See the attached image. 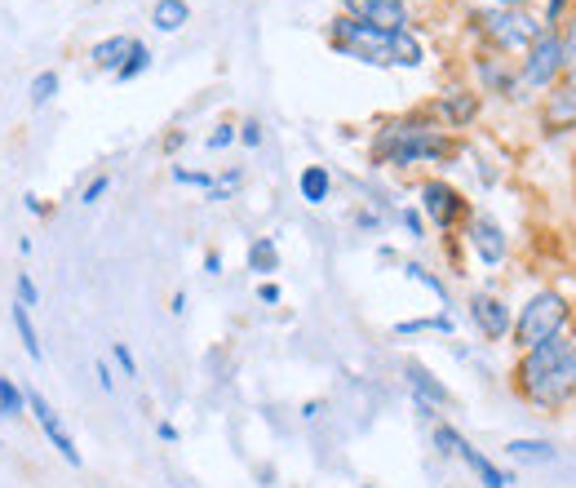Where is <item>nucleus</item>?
Masks as SVG:
<instances>
[{"label": "nucleus", "mask_w": 576, "mask_h": 488, "mask_svg": "<svg viewBox=\"0 0 576 488\" xmlns=\"http://www.w3.org/2000/svg\"><path fill=\"white\" fill-rule=\"evenodd\" d=\"M333 45L346 59H360V63H373V67H391V63L395 67H422V45L408 32H382V28L360 23V19H338Z\"/></svg>", "instance_id": "obj_2"}, {"label": "nucleus", "mask_w": 576, "mask_h": 488, "mask_svg": "<svg viewBox=\"0 0 576 488\" xmlns=\"http://www.w3.org/2000/svg\"><path fill=\"white\" fill-rule=\"evenodd\" d=\"M519 386L532 404L541 409H558L572 400L576 391V342L572 338H545L541 347L523 351V364H519Z\"/></svg>", "instance_id": "obj_1"}, {"label": "nucleus", "mask_w": 576, "mask_h": 488, "mask_svg": "<svg viewBox=\"0 0 576 488\" xmlns=\"http://www.w3.org/2000/svg\"><path fill=\"white\" fill-rule=\"evenodd\" d=\"M173 178H178V182H191V187H213V178H209V173H195V169H173Z\"/></svg>", "instance_id": "obj_30"}, {"label": "nucleus", "mask_w": 576, "mask_h": 488, "mask_svg": "<svg viewBox=\"0 0 576 488\" xmlns=\"http://www.w3.org/2000/svg\"><path fill=\"white\" fill-rule=\"evenodd\" d=\"M452 151L448 138H439L435 129L426 125H391L382 138H377V156L391 160V165H417V160H444Z\"/></svg>", "instance_id": "obj_3"}, {"label": "nucleus", "mask_w": 576, "mask_h": 488, "mask_svg": "<svg viewBox=\"0 0 576 488\" xmlns=\"http://www.w3.org/2000/svg\"><path fill=\"white\" fill-rule=\"evenodd\" d=\"M107 187H111V178H107V173H103V178H94V182H89V187H85V195H81V200H85V204H98V200H103V195H107Z\"/></svg>", "instance_id": "obj_29"}, {"label": "nucleus", "mask_w": 576, "mask_h": 488, "mask_svg": "<svg viewBox=\"0 0 576 488\" xmlns=\"http://www.w3.org/2000/svg\"><path fill=\"white\" fill-rule=\"evenodd\" d=\"M444 112H448V120H452V125H466V120H474L479 103H474V94H457V98H448V103H444Z\"/></svg>", "instance_id": "obj_21"}, {"label": "nucleus", "mask_w": 576, "mask_h": 488, "mask_svg": "<svg viewBox=\"0 0 576 488\" xmlns=\"http://www.w3.org/2000/svg\"><path fill=\"white\" fill-rule=\"evenodd\" d=\"M563 67H576V19H567V32H563Z\"/></svg>", "instance_id": "obj_28"}, {"label": "nucleus", "mask_w": 576, "mask_h": 488, "mask_svg": "<svg viewBox=\"0 0 576 488\" xmlns=\"http://www.w3.org/2000/svg\"><path fill=\"white\" fill-rule=\"evenodd\" d=\"M14 285H19V303H23V307H36V303H41V294H36V280H32L28 272H19V280H14Z\"/></svg>", "instance_id": "obj_27"}, {"label": "nucleus", "mask_w": 576, "mask_h": 488, "mask_svg": "<svg viewBox=\"0 0 576 488\" xmlns=\"http://www.w3.org/2000/svg\"><path fill=\"white\" fill-rule=\"evenodd\" d=\"M563 325H567V303H563L554 289H545V294H536V298L519 311V320H514V342H519L523 351H532V347H541L545 338H558Z\"/></svg>", "instance_id": "obj_4"}, {"label": "nucleus", "mask_w": 576, "mask_h": 488, "mask_svg": "<svg viewBox=\"0 0 576 488\" xmlns=\"http://www.w3.org/2000/svg\"><path fill=\"white\" fill-rule=\"evenodd\" d=\"M239 138H244V142H248V147H257V142H262V125H257V120H248V125H244V134H239Z\"/></svg>", "instance_id": "obj_33"}, {"label": "nucleus", "mask_w": 576, "mask_h": 488, "mask_svg": "<svg viewBox=\"0 0 576 488\" xmlns=\"http://www.w3.org/2000/svg\"><path fill=\"white\" fill-rule=\"evenodd\" d=\"M257 294H262V303H279V285H262Z\"/></svg>", "instance_id": "obj_34"}, {"label": "nucleus", "mask_w": 576, "mask_h": 488, "mask_svg": "<svg viewBox=\"0 0 576 488\" xmlns=\"http://www.w3.org/2000/svg\"><path fill=\"white\" fill-rule=\"evenodd\" d=\"M422 329H439V333H452V320H448V316H435V320H408V325H399L395 333H422Z\"/></svg>", "instance_id": "obj_24"}, {"label": "nucleus", "mask_w": 576, "mask_h": 488, "mask_svg": "<svg viewBox=\"0 0 576 488\" xmlns=\"http://www.w3.org/2000/svg\"><path fill=\"white\" fill-rule=\"evenodd\" d=\"M279 267V254H275V240H253V250H248V272H257V276H270Z\"/></svg>", "instance_id": "obj_19"}, {"label": "nucleus", "mask_w": 576, "mask_h": 488, "mask_svg": "<svg viewBox=\"0 0 576 488\" xmlns=\"http://www.w3.org/2000/svg\"><path fill=\"white\" fill-rule=\"evenodd\" d=\"M10 320H14V333H19V342H23V351H28L32 360H41L45 351H41V333H36V325H32V307H23V303H14V307H10Z\"/></svg>", "instance_id": "obj_15"}, {"label": "nucleus", "mask_w": 576, "mask_h": 488, "mask_svg": "<svg viewBox=\"0 0 576 488\" xmlns=\"http://www.w3.org/2000/svg\"><path fill=\"white\" fill-rule=\"evenodd\" d=\"M470 244H474V254H479L488 267H497V263L505 258V235H501V226L488 222V218H474V222H470Z\"/></svg>", "instance_id": "obj_11"}, {"label": "nucleus", "mask_w": 576, "mask_h": 488, "mask_svg": "<svg viewBox=\"0 0 576 488\" xmlns=\"http://www.w3.org/2000/svg\"><path fill=\"white\" fill-rule=\"evenodd\" d=\"M457 457H461V462H466V466L479 475V484H483V488H510V475H505L501 466H492V462H488V457H483L474 444H466V435L457 439Z\"/></svg>", "instance_id": "obj_13"}, {"label": "nucleus", "mask_w": 576, "mask_h": 488, "mask_svg": "<svg viewBox=\"0 0 576 488\" xmlns=\"http://www.w3.org/2000/svg\"><path fill=\"white\" fill-rule=\"evenodd\" d=\"M298 187H302V200L324 204V200H329V191H333V178H329V169H324V165H311V169H302Z\"/></svg>", "instance_id": "obj_16"}, {"label": "nucleus", "mask_w": 576, "mask_h": 488, "mask_svg": "<svg viewBox=\"0 0 576 488\" xmlns=\"http://www.w3.org/2000/svg\"><path fill=\"white\" fill-rule=\"evenodd\" d=\"M28 409L36 413V422H41V431L50 435V444L72 462V466H81V448H76V439H72V431L63 426V417L50 409V400L41 395V391H28Z\"/></svg>", "instance_id": "obj_8"}, {"label": "nucleus", "mask_w": 576, "mask_h": 488, "mask_svg": "<svg viewBox=\"0 0 576 488\" xmlns=\"http://www.w3.org/2000/svg\"><path fill=\"white\" fill-rule=\"evenodd\" d=\"M422 204H426V213H430L439 226H452L457 213H461V195H457L448 182H426V187H422Z\"/></svg>", "instance_id": "obj_10"}, {"label": "nucleus", "mask_w": 576, "mask_h": 488, "mask_svg": "<svg viewBox=\"0 0 576 488\" xmlns=\"http://www.w3.org/2000/svg\"><path fill=\"white\" fill-rule=\"evenodd\" d=\"M404 222H408V231H413V235H422V218H417V213H413V209H408V213H404Z\"/></svg>", "instance_id": "obj_36"}, {"label": "nucleus", "mask_w": 576, "mask_h": 488, "mask_svg": "<svg viewBox=\"0 0 576 488\" xmlns=\"http://www.w3.org/2000/svg\"><path fill=\"white\" fill-rule=\"evenodd\" d=\"M147 67H151V50H147V45L138 41V45H134V54L125 59V67H120L116 76H120V81H134V76H142Z\"/></svg>", "instance_id": "obj_22"}, {"label": "nucleus", "mask_w": 576, "mask_h": 488, "mask_svg": "<svg viewBox=\"0 0 576 488\" xmlns=\"http://www.w3.org/2000/svg\"><path fill=\"white\" fill-rule=\"evenodd\" d=\"M457 439H461V431H452V426H435V448L444 453V457H457Z\"/></svg>", "instance_id": "obj_25"}, {"label": "nucleus", "mask_w": 576, "mask_h": 488, "mask_svg": "<svg viewBox=\"0 0 576 488\" xmlns=\"http://www.w3.org/2000/svg\"><path fill=\"white\" fill-rule=\"evenodd\" d=\"M28 409V391L14 378H0V417H23Z\"/></svg>", "instance_id": "obj_20"}, {"label": "nucleus", "mask_w": 576, "mask_h": 488, "mask_svg": "<svg viewBox=\"0 0 576 488\" xmlns=\"http://www.w3.org/2000/svg\"><path fill=\"white\" fill-rule=\"evenodd\" d=\"M497 6H501V10H523L527 0H497Z\"/></svg>", "instance_id": "obj_37"}, {"label": "nucleus", "mask_w": 576, "mask_h": 488, "mask_svg": "<svg viewBox=\"0 0 576 488\" xmlns=\"http://www.w3.org/2000/svg\"><path fill=\"white\" fill-rule=\"evenodd\" d=\"M231 142H235V129H231V125H222V129L209 138V147H213V151H217V147H231Z\"/></svg>", "instance_id": "obj_31"}, {"label": "nucleus", "mask_w": 576, "mask_h": 488, "mask_svg": "<svg viewBox=\"0 0 576 488\" xmlns=\"http://www.w3.org/2000/svg\"><path fill=\"white\" fill-rule=\"evenodd\" d=\"M342 6L360 23H373L382 32H408V6L404 0H342Z\"/></svg>", "instance_id": "obj_7"}, {"label": "nucleus", "mask_w": 576, "mask_h": 488, "mask_svg": "<svg viewBox=\"0 0 576 488\" xmlns=\"http://www.w3.org/2000/svg\"><path fill=\"white\" fill-rule=\"evenodd\" d=\"M505 453L514 457V462H554V444H545V439H510L505 444Z\"/></svg>", "instance_id": "obj_18"}, {"label": "nucleus", "mask_w": 576, "mask_h": 488, "mask_svg": "<svg viewBox=\"0 0 576 488\" xmlns=\"http://www.w3.org/2000/svg\"><path fill=\"white\" fill-rule=\"evenodd\" d=\"M186 19H191L186 0H156V10H151V23L160 32H178V28H186Z\"/></svg>", "instance_id": "obj_17"}, {"label": "nucleus", "mask_w": 576, "mask_h": 488, "mask_svg": "<svg viewBox=\"0 0 576 488\" xmlns=\"http://www.w3.org/2000/svg\"><path fill=\"white\" fill-rule=\"evenodd\" d=\"M54 94H58V72H41L32 81V107H45Z\"/></svg>", "instance_id": "obj_23"}, {"label": "nucleus", "mask_w": 576, "mask_h": 488, "mask_svg": "<svg viewBox=\"0 0 576 488\" xmlns=\"http://www.w3.org/2000/svg\"><path fill=\"white\" fill-rule=\"evenodd\" d=\"M563 6H567V0H550V10H545V23H550V32L558 28V19H563Z\"/></svg>", "instance_id": "obj_32"}, {"label": "nucleus", "mask_w": 576, "mask_h": 488, "mask_svg": "<svg viewBox=\"0 0 576 488\" xmlns=\"http://www.w3.org/2000/svg\"><path fill=\"white\" fill-rule=\"evenodd\" d=\"M111 360L125 369V378H138V360H134V351L125 342H111Z\"/></svg>", "instance_id": "obj_26"}, {"label": "nucleus", "mask_w": 576, "mask_h": 488, "mask_svg": "<svg viewBox=\"0 0 576 488\" xmlns=\"http://www.w3.org/2000/svg\"><path fill=\"white\" fill-rule=\"evenodd\" d=\"M404 378H408V386H413V395H417L422 404H430V409H435V404H448V386H444L430 369H422L417 360L404 364Z\"/></svg>", "instance_id": "obj_12"}, {"label": "nucleus", "mask_w": 576, "mask_h": 488, "mask_svg": "<svg viewBox=\"0 0 576 488\" xmlns=\"http://www.w3.org/2000/svg\"><path fill=\"white\" fill-rule=\"evenodd\" d=\"M474 23L501 50H532L536 36H541V28L523 10H483V14H474Z\"/></svg>", "instance_id": "obj_5"}, {"label": "nucleus", "mask_w": 576, "mask_h": 488, "mask_svg": "<svg viewBox=\"0 0 576 488\" xmlns=\"http://www.w3.org/2000/svg\"><path fill=\"white\" fill-rule=\"evenodd\" d=\"M98 382H103V391H111V386H116V378H111V369H107V364H98Z\"/></svg>", "instance_id": "obj_35"}, {"label": "nucleus", "mask_w": 576, "mask_h": 488, "mask_svg": "<svg viewBox=\"0 0 576 488\" xmlns=\"http://www.w3.org/2000/svg\"><path fill=\"white\" fill-rule=\"evenodd\" d=\"M558 72H563V36H558V32H541L536 45L527 50L523 81H527V85H550Z\"/></svg>", "instance_id": "obj_6"}, {"label": "nucleus", "mask_w": 576, "mask_h": 488, "mask_svg": "<svg viewBox=\"0 0 576 488\" xmlns=\"http://www.w3.org/2000/svg\"><path fill=\"white\" fill-rule=\"evenodd\" d=\"M470 316H474V325H479V333L488 338V342H497V338H505L514 325H510V311L497 303V298H488V294H474L470 298Z\"/></svg>", "instance_id": "obj_9"}, {"label": "nucleus", "mask_w": 576, "mask_h": 488, "mask_svg": "<svg viewBox=\"0 0 576 488\" xmlns=\"http://www.w3.org/2000/svg\"><path fill=\"white\" fill-rule=\"evenodd\" d=\"M134 45H138L134 36H107V41H98V45H94V54H89V59H94L98 67H107V72H120V67H125V59L134 54Z\"/></svg>", "instance_id": "obj_14"}]
</instances>
